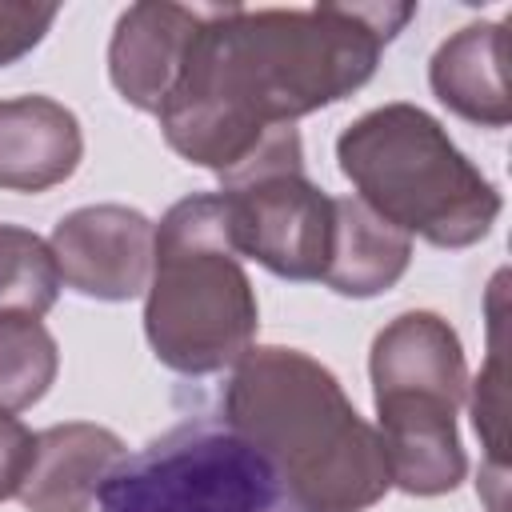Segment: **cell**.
<instances>
[{"label": "cell", "instance_id": "obj_9", "mask_svg": "<svg viewBox=\"0 0 512 512\" xmlns=\"http://www.w3.org/2000/svg\"><path fill=\"white\" fill-rule=\"evenodd\" d=\"M200 20H204V8L164 4V0L132 4L116 20L112 44H108V76L132 108L152 116L164 108V100L172 96L184 72Z\"/></svg>", "mask_w": 512, "mask_h": 512}, {"label": "cell", "instance_id": "obj_13", "mask_svg": "<svg viewBox=\"0 0 512 512\" xmlns=\"http://www.w3.org/2000/svg\"><path fill=\"white\" fill-rule=\"evenodd\" d=\"M412 260V240L380 220L368 204L356 196H336V228H332V252L320 284H328L340 296H380L388 292Z\"/></svg>", "mask_w": 512, "mask_h": 512}, {"label": "cell", "instance_id": "obj_18", "mask_svg": "<svg viewBox=\"0 0 512 512\" xmlns=\"http://www.w3.org/2000/svg\"><path fill=\"white\" fill-rule=\"evenodd\" d=\"M32 448H36V436L12 412H0V500L20 492L32 468Z\"/></svg>", "mask_w": 512, "mask_h": 512}, {"label": "cell", "instance_id": "obj_4", "mask_svg": "<svg viewBox=\"0 0 512 512\" xmlns=\"http://www.w3.org/2000/svg\"><path fill=\"white\" fill-rule=\"evenodd\" d=\"M336 160L360 204L436 248H468L500 216L496 184L416 104H384L352 120L336 140Z\"/></svg>", "mask_w": 512, "mask_h": 512}, {"label": "cell", "instance_id": "obj_12", "mask_svg": "<svg viewBox=\"0 0 512 512\" xmlns=\"http://www.w3.org/2000/svg\"><path fill=\"white\" fill-rule=\"evenodd\" d=\"M504 60H508V28L504 24L460 28L432 56L428 80H432L436 100L472 124L504 128L512 120Z\"/></svg>", "mask_w": 512, "mask_h": 512}, {"label": "cell", "instance_id": "obj_11", "mask_svg": "<svg viewBox=\"0 0 512 512\" xmlns=\"http://www.w3.org/2000/svg\"><path fill=\"white\" fill-rule=\"evenodd\" d=\"M84 156L80 120L48 96L0 100V188L48 192L64 184Z\"/></svg>", "mask_w": 512, "mask_h": 512}, {"label": "cell", "instance_id": "obj_15", "mask_svg": "<svg viewBox=\"0 0 512 512\" xmlns=\"http://www.w3.org/2000/svg\"><path fill=\"white\" fill-rule=\"evenodd\" d=\"M60 292V272L48 240L28 228L0 224V312L40 320Z\"/></svg>", "mask_w": 512, "mask_h": 512}, {"label": "cell", "instance_id": "obj_8", "mask_svg": "<svg viewBox=\"0 0 512 512\" xmlns=\"http://www.w3.org/2000/svg\"><path fill=\"white\" fill-rule=\"evenodd\" d=\"M156 228L124 204H88L52 228V260L60 280L92 300H132L152 280Z\"/></svg>", "mask_w": 512, "mask_h": 512}, {"label": "cell", "instance_id": "obj_7", "mask_svg": "<svg viewBox=\"0 0 512 512\" xmlns=\"http://www.w3.org/2000/svg\"><path fill=\"white\" fill-rule=\"evenodd\" d=\"M236 256L264 264L280 280H320L332 252L336 196L320 192L304 168H268L220 188Z\"/></svg>", "mask_w": 512, "mask_h": 512}, {"label": "cell", "instance_id": "obj_1", "mask_svg": "<svg viewBox=\"0 0 512 512\" xmlns=\"http://www.w3.org/2000/svg\"><path fill=\"white\" fill-rule=\"evenodd\" d=\"M412 16V4H212L156 112L160 132L172 152L212 168L220 184L300 168L296 120L368 84L384 44Z\"/></svg>", "mask_w": 512, "mask_h": 512}, {"label": "cell", "instance_id": "obj_3", "mask_svg": "<svg viewBox=\"0 0 512 512\" xmlns=\"http://www.w3.org/2000/svg\"><path fill=\"white\" fill-rule=\"evenodd\" d=\"M260 308L232 248L224 196L200 192L172 204L156 228L144 332L156 360L180 376L232 368L256 340Z\"/></svg>", "mask_w": 512, "mask_h": 512}, {"label": "cell", "instance_id": "obj_6", "mask_svg": "<svg viewBox=\"0 0 512 512\" xmlns=\"http://www.w3.org/2000/svg\"><path fill=\"white\" fill-rule=\"evenodd\" d=\"M96 504L100 512H304L276 464L216 420H184L124 456Z\"/></svg>", "mask_w": 512, "mask_h": 512}, {"label": "cell", "instance_id": "obj_17", "mask_svg": "<svg viewBox=\"0 0 512 512\" xmlns=\"http://www.w3.org/2000/svg\"><path fill=\"white\" fill-rule=\"evenodd\" d=\"M56 4H28V0H0V68L32 52L56 20Z\"/></svg>", "mask_w": 512, "mask_h": 512}, {"label": "cell", "instance_id": "obj_2", "mask_svg": "<svg viewBox=\"0 0 512 512\" xmlns=\"http://www.w3.org/2000/svg\"><path fill=\"white\" fill-rule=\"evenodd\" d=\"M224 424L276 464L304 512H364L392 488L376 428L300 348H248L224 388Z\"/></svg>", "mask_w": 512, "mask_h": 512}, {"label": "cell", "instance_id": "obj_10", "mask_svg": "<svg viewBox=\"0 0 512 512\" xmlns=\"http://www.w3.org/2000/svg\"><path fill=\"white\" fill-rule=\"evenodd\" d=\"M120 460L124 440L112 428L88 420L52 424L36 432L32 468L16 496L28 512H88Z\"/></svg>", "mask_w": 512, "mask_h": 512}, {"label": "cell", "instance_id": "obj_5", "mask_svg": "<svg viewBox=\"0 0 512 512\" xmlns=\"http://www.w3.org/2000/svg\"><path fill=\"white\" fill-rule=\"evenodd\" d=\"M368 372L392 484L408 496L452 492L468 472L456 436V408L468 388L456 328L436 312H404L372 340Z\"/></svg>", "mask_w": 512, "mask_h": 512}, {"label": "cell", "instance_id": "obj_16", "mask_svg": "<svg viewBox=\"0 0 512 512\" xmlns=\"http://www.w3.org/2000/svg\"><path fill=\"white\" fill-rule=\"evenodd\" d=\"M504 416H508V396H504V336H500V308L492 312V340H488V368L472 384V424L488 448V460L496 476H504Z\"/></svg>", "mask_w": 512, "mask_h": 512}, {"label": "cell", "instance_id": "obj_14", "mask_svg": "<svg viewBox=\"0 0 512 512\" xmlns=\"http://www.w3.org/2000/svg\"><path fill=\"white\" fill-rule=\"evenodd\" d=\"M60 352L52 332L32 316L0 312V412L32 408L56 380Z\"/></svg>", "mask_w": 512, "mask_h": 512}]
</instances>
